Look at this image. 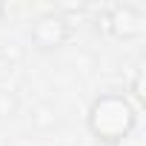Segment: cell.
Wrapping results in <instances>:
<instances>
[{"label": "cell", "instance_id": "obj_6", "mask_svg": "<svg viewBox=\"0 0 146 146\" xmlns=\"http://www.w3.org/2000/svg\"><path fill=\"white\" fill-rule=\"evenodd\" d=\"M100 146H103V143H100Z\"/></svg>", "mask_w": 146, "mask_h": 146}, {"label": "cell", "instance_id": "obj_5", "mask_svg": "<svg viewBox=\"0 0 146 146\" xmlns=\"http://www.w3.org/2000/svg\"><path fill=\"white\" fill-rule=\"evenodd\" d=\"M3 17H6V3L0 0V20H3Z\"/></svg>", "mask_w": 146, "mask_h": 146}, {"label": "cell", "instance_id": "obj_4", "mask_svg": "<svg viewBox=\"0 0 146 146\" xmlns=\"http://www.w3.org/2000/svg\"><path fill=\"white\" fill-rule=\"evenodd\" d=\"M132 95L137 103H143V69L135 72V80H132Z\"/></svg>", "mask_w": 146, "mask_h": 146}, {"label": "cell", "instance_id": "obj_2", "mask_svg": "<svg viewBox=\"0 0 146 146\" xmlns=\"http://www.w3.org/2000/svg\"><path fill=\"white\" fill-rule=\"evenodd\" d=\"M69 35H72V23H69L66 15H60V12H46V15H40V17L32 23V29H29V37H32L35 49H40V52H57V49L69 40Z\"/></svg>", "mask_w": 146, "mask_h": 146}, {"label": "cell", "instance_id": "obj_3", "mask_svg": "<svg viewBox=\"0 0 146 146\" xmlns=\"http://www.w3.org/2000/svg\"><path fill=\"white\" fill-rule=\"evenodd\" d=\"M106 29L115 40H135L143 35L146 29V15L137 9V6H129V3H115L109 12H106Z\"/></svg>", "mask_w": 146, "mask_h": 146}, {"label": "cell", "instance_id": "obj_1", "mask_svg": "<svg viewBox=\"0 0 146 146\" xmlns=\"http://www.w3.org/2000/svg\"><path fill=\"white\" fill-rule=\"evenodd\" d=\"M86 126L103 146H123L137 126V106L120 92H103L89 103Z\"/></svg>", "mask_w": 146, "mask_h": 146}]
</instances>
